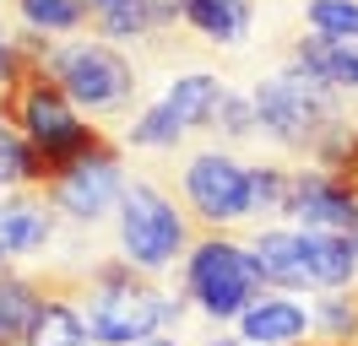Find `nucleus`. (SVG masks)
Returning <instances> with one entry per match:
<instances>
[{
    "label": "nucleus",
    "mask_w": 358,
    "mask_h": 346,
    "mask_svg": "<svg viewBox=\"0 0 358 346\" xmlns=\"http://www.w3.org/2000/svg\"><path fill=\"white\" fill-rule=\"evenodd\" d=\"M76 308H82V319H87L92 346H141L179 314L174 303L147 281V271L131 265V260L98 265V271L82 281Z\"/></svg>",
    "instance_id": "1"
},
{
    "label": "nucleus",
    "mask_w": 358,
    "mask_h": 346,
    "mask_svg": "<svg viewBox=\"0 0 358 346\" xmlns=\"http://www.w3.org/2000/svg\"><path fill=\"white\" fill-rule=\"evenodd\" d=\"M255 114H261V130H266L271 141H282L293 151H315L320 146V135L331 130V119H342L331 103V86L315 82L310 70H282V76H271L261 82L255 92Z\"/></svg>",
    "instance_id": "2"
},
{
    "label": "nucleus",
    "mask_w": 358,
    "mask_h": 346,
    "mask_svg": "<svg viewBox=\"0 0 358 346\" xmlns=\"http://www.w3.org/2000/svg\"><path fill=\"white\" fill-rule=\"evenodd\" d=\"M185 287L212 319H239L255 298H266V276L255 249H239L228 238H201L185 260Z\"/></svg>",
    "instance_id": "3"
},
{
    "label": "nucleus",
    "mask_w": 358,
    "mask_h": 346,
    "mask_svg": "<svg viewBox=\"0 0 358 346\" xmlns=\"http://www.w3.org/2000/svg\"><path fill=\"white\" fill-rule=\"evenodd\" d=\"M49 70L60 76V86L71 92V103L92 108V114H120V108H131V98H136L131 60L114 54L109 43H71V49H55Z\"/></svg>",
    "instance_id": "4"
},
{
    "label": "nucleus",
    "mask_w": 358,
    "mask_h": 346,
    "mask_svg": "<svg viewBox=\"0 0 358 346\" xmlns=\"http://www.w3.org/2000/svg\"><path fill=\"white\" fill-rule=\"evenodd\" d=\"M120 243H125L131 265L169 271L179 260V249L190 243V233H185V216L152 184H125V200H120Z\"/></svg>",
    "instance_id": "5"
},
{
    "label": "nucleus",
    "mask_w": 358,
    "mask_h": 346,
    "mask_svg": "<svg viewBox=\"0 0 358 346\" xmlns=\"http://www.w3.org/2000/svg\"><path fill=\"white\" fill-rule=\"evenodd\" d=\"M55 206V211H66L71 222H98V216H109L120 200H125V179H120V157L114 146H92L87 157H76L71 168L49 173V184L38 190Z\"/></svg>",
    "instance_id": "6"
},
{
    "label": "nucleus",
    "mask_w": 358,
    "mask_h": 346,
    "mask_svg": "<svg viewBox=\"0 0 358 346\" xmlns=\"http://www.w3.org/2000/svg\"><path fill=\"white\" fill-rule=\"evenodd\" d=\"M185 200H190V211L201 216V222H212V227L239 222V216L255 211V200H250V168H239L223 151H201V157L185 168Z\"/></svg>",
    "instance_id": "7"
},
{
    "label": "nucleus",
    "mask_w": 358,
    "mask_h": 346,
    "mask_svg": "<svg viewBox=\"0 0 358 346\" xmlns=\"http://www.w3.org/2000/svg\"><path fill=\"white\" fill-rule=\"evenodd\" d=\"M55 206H49L38 190L17 195V200H0V265L17 255H33V249H44L49 233H55Z\"/></svg>",
    "instance_id": "8"
},
{
    "label": "nucleus",
    "mask_w": 358,
    "mask_h": 346,
    "mask_svg": "<svg viewBox=\"0 0 358 346\" xmlns=\"http://www.w3.org/2000/svg\"><path fill=\"white\" fill-rule=\"evenodd\" d=\"M239 336L250 346H293L310 336V314L288 298V292H271V298H255L239 314Z\"/></svg>",
    "instance_id": "9"
},
{
    "label": "nucleus",
    "mask_w": 358,
    "mask_h": 346,
    "mask_svg": "<svg viewBox=\"0 0 358 346\" xmlns=\"http://www.w3.org/2000/svg\"><path fill=\"white\" fill-rule=\"evenodd\" d=\"M49 303V287L17 271H0V346H27L33 324Z\"/></svg>",
    "instance_id": "10"
},
{
    "label": "nucleus",
    "mask_w": 358,
    "mask_h": 346,
    "mask_svg": "<svg viewBox=\"0 0 358 346\" xmlns=\"http://www.w3.org/2000/svg\"><path fill=\"white\" fill-rule=\"evenodd\" d=\"M255 260H261V276L277 292H304L310 281V260H304V233H261L255 238Z\"/></svg>",
    "instance_id": "11"
},
{
    "label": "nucleus",
    "mask_w": 358,
    "mask_h": 346,
    "mask_svg": "<svg viewBox=\"0 0 358 346\" xmlns=\"http://www.w3.org/2000/svg\"><path fill=\"white\" fill-rule=\"evenodd\" d=\"M293 65L299 70H310L315 82L336 86H358V43L348 38H326V33H310V38L293 49Z\"/></svg>",
    "instance_id": "12"
},
{
    "label": "nucleus",
    "mask_w": 358,
    "mask_h": 346,
    "mask_svg": "<svg viewBox=\"0 0 358 346\" xmlns=\"http://www.w3.org/2000/svg\"><path fill=\"white\" fill-rule=\"evenodd\" d=\"M304 260H310V281H315V287H326V292L358 281V255H353V243H348V233L304 227Z\"/></svg>",
    "instance_id": "13"
},
{
    "label": "nucleus",
    "mask_w": 358,
    "mask_h": 346,
    "mask_svg": "<svg viewBox=\"0 0 358 346\" xmlns=\"http://www.w3.org/2000/svg\"><path fill=\"white\" fill-rule=\"evenodd\" d=\"M44 157L11 119H0V190H44Z\"/></svg>",
    "instance_id": "14"
},
{
    "label": "nucleus",
    "mask_w": 358,
    "mask_h": 346,
    "mask_svg": "<svg viewBox=\"0 0 358 346\" xmlns=\"http://www.w3.org/2000/svg\"><path fill=\"white\" fill-rule=\"evenodd\" d=\"M217 103H223V82H217V76H201V70H196V76H179V82L169 86V98H163V108H169L185 130L212 125Z\"/></svg>",
    "instance_id": "15"
},
{
    "label": "nucleus",
    "mask_w": 358,
    "mask_h": 346,
    "mask_svg": "<svg viewBox=\"0 0 358 346\" xmlns=\"http://www.w3.org/2000/svg\"><path fill=\"white\" fill-rule=\"evenodd\" d=\"M185 22L217 43H239L250 33V0H190Z\"/></svg>",
    "instance_id": "16"
},
{
    "label": "nucleus",
    "mask_w": 358,
    "mask_h": 346,
    "mask_svg": "<svg viewBox=\"0 0 358 346\" xmlns=\"http://www.w3.org/2000/svg\"><path fill=\"white\" fill-rule=\"evenodd\" d=\"M17 11H22V22L38 27V33H71V27L87 22V6H82V0H17Z\"/></svg>",
    "instance_id": "17"
},
{
    "label": "nucleus",
    "mask_w": 358,
    "mask_h": 346,
    "mask_svg": "<svg viewBox=\"0 0 358 346\" xmlns=\"http://www.w3.org/2000/svg\"><path fill=\"white\" fill-rule=\"evenodd\" d=\"M304 17H310V27H315V33H326V38L358 43V0H310Z\"/></svg>",
    "instance_id": "18"
},
{
    "label": "nucleus",
    "mask_w": 358,
    "mask_h": 346,
    "mask_svg": "<svg viewBox=\"0 0 358 346\" xmlns=\"http://www.w3.org/2000/svg\"><path fill=\"white\" fill-rule=\"evenodd\" d=\"M288 168H277V163H261V168H250V200H255V211H288Z\"/></svg>",
    "instance_id": "19"
},
{
    "label": "nucleus",
    "mask_w": 358,
    "mask_h": 346,
    "mask_svg": "<svg viewBox=\"0 0 358 346\" xmlns=\"http://www.w3.org/2000/svg\"><path fill=\"white\" fill-rule=\"evenodd\" d=\"M179 135H185V125H179L174 114L163 103H152L147 114H136V125H131V146H174Z\"/></svg>",
    "instance_id": "20"
},
{
    "label": "nucleus",
    "mask_w": 358,
    "mask_h": 346,
    "mask_svg": "<svg viewBox=\"0 0 358 346\" xmlns=\"http://www.w3.org/2000/svg\"><path fill=\"white\" fill-rule=\"evenodd\" d=\"M212 125H223L228 135H255L261 130V114H255V98H239V92H223V103L212 114Z\"/></svg>",
    "instance_id": "21"
},
{
    "label": "nucleus",
    "mask_w": 358,
    "mask_h": 346,
    "mask_svg": "<svg viewBox=\"0 0 358 346\" xmlns=\"http://www.w3.org/2000/svg\"><path fill=\"white\" fill-rule=\"evenodd\" d=\"M17 70H22V49L0 38V92H6V86L17 82Z\"/></svg>",
    "instance_id": "22"
},
{
    "label": "nucleus",
    "mask_w": 358,
    "mask_h": 346,
    "mask_svg": "<svg viewBox=\"0 0 358 346\" xmlns=\"http://www.w3.org/2000/svg\"><path fill=\"white\" fill-rule=\"evenodd\" d=\"M87 6V17L98 22V17H109V11H120V6H131V0H82Z\"/></svg>",
    "instance_id": "23"
},
{
    "label": "nucleus",
    "mask_w": 358,
    "mask_h": 346,
    "mask_svg": "<svg viewBox=\"0 0 358 346\" xmlns=\"http://www.w3.org/2000/svg\"><path fill=\"white\" fill-rule=\"evenodd\" d=\"M141 346H174V341H163V336H152V341H141Z\"/></svg>",
    "instance_id": "24"
},
{
    "label": "nucleus",
    "mask_w": 358,
    "mask_h": 346,
    "mask_svg": "<svg viewBox=\"0 0 358 346\" xmlns=\"http://www.w3.org/2000/svg\"><path fill=\"white\" fill-rule=\"evenodd\" d=\"M212 346H239V341H212Z\"/></svg>",
    "instance_id": "25"
},
{
    "label": "nucleus",
    "mask_w": 358,
    "mask_h": 346,
    "mask_svg": "<svg viewBox=\"0 0 358 346\" xmlns=\"http://www.w3.org/2000/svg\"><path fill=\"white\" fill-rule=\"evenodd\" d=\"M315 346H336V341H315Z\"/></svg>",
    "instance_id": "26"
}]
</instances>
